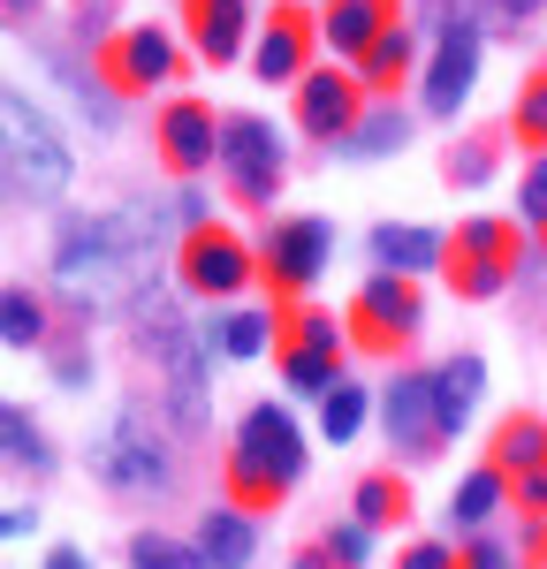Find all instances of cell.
I'll list each match as a JSON object with an SVG mask.
<instances>
[{
	"instance_id": "cell-1",
	"label": "cell",
	"mask_w": 547,
	"mask_h": 569,
	"mask_svg": "<svg viewBox=\"0 0 547 569\" xmlns=\"http://www.w3.org/2000/svg\"><path fill=\"white\" fill-rule=\"evenodd\" d=\"M122 319H130V357L152 372V402H160V418H168L182 440H198V433H206V418H213V402H206V388H213L206 327L182 319V305H176V289H168L160 266L122 297Z\"/></svg>"
},
{
	"instance_id": "cell-2",
	"label": "cell",
	"mask_w": 547,
	"mask_h": 569,
	"mask_svg": "<svg viewBox=\"0 0 547 569\" xmlns=\"http://www.w3.org/2000/svg\"><path fill=\"white\" fill-rule=\"evenodd\" d=\"M312 448H305V426L289 402H251L228 433V456H221V493L236 509H274L289 486L305 479Z\"/></svg>"
},
{
	"instance_id": "cell-3",
	"label": "cell",
	"mask_w": 547,
	"mask_h": 569,
	"mask_svg": "<svg viewBox=\"0 0 547 569\" xmlns=\"http://www.w3.org/2000/svg\"><path fill=\"white\" fill-rule=\"evenodd\" d=\"M84 456H91V479L107 486L115 501H160V493H176V440H168L160 402H137V395L115 402Z\"/></svg>"
},
{
	"instance_id": "cell-4",
	"label": "cell",
	"mask_w": 547,
	"mask_h": 569,
	"mask_svg": "<svg viewBox=\"0 0 547 569\" xmlns=\"http://www.w3.org/2000/svg\"><path fill=\"white\" fill-rule=\"evenodd\" d=\"M0 168H8L16 190H31L39 206L69 198V182H77V152H69L61 122L16 84H0Z\"/></svg>"
},
{
	"instance_id": "cell-5",
	"label": "cell",
	"mask_w": 547,
	"mask_h": 569,
	"mask_svg": "<svg viewBox=\"0 0 547 569\" xmlns=\"http://www.w3.org/2000/svg\"><path fill=\"white\" fill-rule=\"evenodd\" d=\"M342 335H350V350L365 357H404L418 335H426V289L410 281V273H365L358 297L342 305Z\"/></svg>"
},
{
	"instance_id": "cell-6",
	"label": "cell",
	"mask_w": 547,
	"mask_h": 569,
	"mask_svg": "<svg viewBox=\"0 0 547 569\" xmlns=\"http://www.w3.org/2000/svg\"><path fill=\"white\" fill-rule=\"evenodd\" d=\"M517 266H525V236H517V220L471 213V220H456V228H449L441 281H449L464 305H487V297H501V289L517 281Z\"/></svg>"
},
{
	"instance_id": "cell-7",
	"label": "cell",
	"mask_w": 547,
	"mask_h": 569,
	"mask_svg": "<svg viewBox=\"0 0 547 569\" xmlns=\"http://www.w3.org/2000/svg\"><path fill=\"white\" fill-rule=\"evenodd\" d=\"M213 168H221L236 206H259V213H267L274 198H281V182H289V144H281V130H274L267 114H221V152H213Z\"/></svg>"
},
{
	"instance_id": "cell-8",
	"label": "cell",
	"mask_w": 547,
	"mask_h": 569,
	"mask_svg": "<svg viewBox=\"0 0 547 569\" xmlns=\"http://www.w3.org/2000/svg\"><path fill=\"white\" fill-rule=\"evenodd\" d=\"M342 350H350V335L335 327V311L319 305H289L281 311V335H274V372H281V388L289 395H327L342 380Z\"/></svg>"
},
{
	"instance_id": "cell-9",
	"label": "cell",
	"mask_w": 547,
	"mask_h": 569,
	"mask_svg": "<svg viewBox=\"0 0 547 569\" xmlns=\"http://www.w3.org/2000/svg\"><path fill=\"white\" fill-rule=\"evenodd\" d=\"M327 266H335V228H327L319 213L267 220V236H259V281H267L274 311H289Z\"/></svg>"
},
{
	"instance_id": "cell-10",
	"label": "cell",
	"mask_w": 547,
	"mask_h": 569,
	"mask_svg": "<svg viewBox=\"0 0 547 569\" xmlns=\"http://www.w3.org/2000/svg\"><path fill=\"white\" fill-rule=\"evenodd\" d=\"M176 281L190 297H206V305H236V297L259 281V251H251L236 228L206 220V228H190L176 243Z\"/></svg>"
},
{
	"instance_id": "cell-11",
	"label": "cell",
	"mask_w": 547,
	"mask_h": 569,
	"mask_svg": "<svg viewBox=\"0 0 547 569\" xmlns=\"http://www.w3.org/2000/svg\"><path fill=\"white\" fill-rule=\"evenodd\" d=\"M479 61H487V31H479V16H449V23H434V53L418 61V107H426L434 122H449L456 107L479 91Z\"/></svg>"
},
{
	"instance_id": "cell-12",
	"label": "cell",
	"mask_w": 547,
	"mask_h": 569,
	"mask_svg": "<svg viewBox=\"0 0 547 569\" xmlns=\"http://www.w3.org/2000/svg\"><path fill=\"white\" fill-rule=\"evenodd\" d=\"M115 99H137V91H160V84H182V46L168 23H130V31H115V39L99 46V61H91Z\"/></svg>"
},
{
	"instance_id": "cell-13",
	"label": "cell",
	"mask_w": 547,
	"mask_h": 569,
	"mask_svg": "<svg viewBox=\"0 0 547 569\" xmlns=\"http://www.w3.org/2000/svg\"><path fill=\"white\" fill-rule=\"evenodd\" d=\"M380 433L396 448V463H434L449 433H441V410H434V372H396L388 388H380Z\"/></svg>"
},
{
	"instance_id": "cell-14",
	"label": "cell",
	"mask_w": 547,
	"mask_h": 569,
	"mask_svg": "<svg viewBox=\"0 0 547 569\" xmlns=\"http://www.w3.org/2000/svg\"><path fill=\"white\" fill-rule=\"evenodd\" d=\"M487 463L509 479V509L525 517H547V418L533 410H509L487 440Z\"/></svg>"
},
{
	"instance_id": "cell-15",
	"label": "cell",
	"mask_w": 547,
	"mask_h": 569,
	"mask_svg": "<svg viewBox=\"0 0 547 569\" xmlns=\"http://www.w3.org/2000/svg\"><path fill=\"white\" fill-rule=\"evenodd\" d=\"M312 53H319V16L305 0H274L267 16H259V39H251V69H259V84H305L312 77Z\"/></svg>"
},
{
	"instance_id": "cell-16",
	"label": "cell",
	"mask_w": 547,
	"mask_h": 569,
	"mask_svg": "<svg viewBox=\"0 0 547 569\" xmlns=\"http://www.w3.org/2000/svg\"><path fill=\"white\" fill-rule=\"evenodd\" d=\"M152 152H160L168 176L198 182L213 168V152H221V114H213L206 99H168V107L152 114Z\"/></svg>"
},
{
	"instance_id": "cell-17",
	"label": "cell",
	"mask_w": 547,
	"mask_h": 569,
	"mask_svg": "<svg viewBox=\"0 0 547 569\" xmlns=\"http://www.w3.org/2000/svg\"><path fill=\"white\" fill-rule=\"evenodd\" d=\"M358 114H365L358 69H312V77L297 84V130L312 137V144H327V152L358 130Z\"/></svg>"
},
{
	"instance_id": "cell-18",
	"label": "cell",
	"mask_w": 547,
	"mask_h": 569,
	"mask_svg": "<svg viewBox=\"0 0 547 569\" xmlns=\"http://www.w3.org/2000/svg\"><path fill=\"white\" fill-rule=\"evenodd\" d=\"M182 31H190L206 69H228L259 39V16H251V0H182Z\"/></svg>"
},
{
	"instance_id": "cell-19",
	"label": "cell",
	"mask_w": 547,
	"mask_h": 569,
	"mask_svg": "<svg viewBox=\"0 0 547 569\" xmlns=\"http://www.w3.org/2000/svg\"><path fill=\"white\" fill-rule=\"evenodd\" d=\"M388 23H404V0H327L319 8V46L335 61H358Z\"/></svg>"
},
{
	"instance_id": "cell-20",
	"label": "cell",
	"mask_w": 547,
	"mask_h": 569,
	"mask_svg": "<svg viewBox=\"0 0 547 569\" xmlns=\"http://www.w3.org/2000/svg\"><path fill=\"white\" fill-rule=\"evenodd\" d=\"M365 251H372V266H380V273H410V281H418L426 266L441 273L449 236H441V228H426V220H380V228L365 236Z\"/></svg>"
},
{
	"instance_id": "cell-21",
	"label": "cell",
	"mask_w": 547,
	"mask_h": 569,
	"mask_svg": "<svg viewBox=\"0 0 547 569\" xmlns=\"http://www.w3.org/2000/svg\"><path fill=\"white\" fill-rule=\"evenodd\" d=\"M190 547H198V562H206V569H251V562H259V525H251V509L221 501V509L198 517Z\"/></svg>"
},
{
	"instance_id": "cell-22",
	"label": "cell",
	"mask_w": 547,
	"mask_h": 569,
	"mask_svg": "<svg viewBox=\"0 0 547 569\" xmlns=\"http://www.w3.org/2000/svg\"><path fill=\"white\" fill-rule=\"evenodd\" d=\"M350 69H358L365 99H396V91H404L410 77H418V23H388V31L365 46Z\"/></svg>"
},
{
	"instance_id": "cell-23",
	"label": "cell",
	"mask_w": 547,
	"mask_h": 569,
	"mask_svg": "<svg viewBox=\"0 0 547 569\" xmlns=\"http://www.w3.org/2000/svg\"><path fill=\"white\" fill-rule=\"evenodd\" d=\"M274 335H281V311H259V305H228L206 319V350L228 357V365H251V357H267L274 350Z\"/></svg>"
},
{
	"instance_id": "cell-24",
	"label": "cell",
	"mask_w": 547,
	"mask_h": 569,
	"mask_svg": "<svg viewBox=\"0 0 547 569\" xmlns=\"http://www.w3.org/2000/svg\"><path fill=\"white\" fill-rule=\"evenodd\" d=\"M479 395H487V357L456 350V357H441V365H434V410H441V433H449V440L471 426Z\"/></svg>"
},
{
	"instance_id": "cell-25",
	"label": "cell",
	"mask_w": 547,
	"mask_h": 569,
	"mask_svg": "<svg viewBox=\"0 0 547 569\" xmlns=\"http://www.w3.org/2000/svg\"><path fill=\"white\" fill-rule=\"evenodd\" d=\"M0 463H16L23 479H53V471H61V456H53L46 426L23 410V402H8V395H0Z\"/></svg>"
},
{
	"instance_id": "cell-26",
	"label": "cell",
	"mask_w": 547,
	"mask_h": 569,
	"mask_svg": "<svg viewBox=\"0 0 547 569\" xmlns=\"http://www.w3.org/2000/svg\"><path fill=\"white\" fill-rule=\"evenodd\" d=\"M509 509V479H501L495 463H479V471H464L456 479V493H449V531L456 539H471V531H487Z\"/></svg>"
},
{
	"instance_id": "cell-27",
	"label": "cell",
	"mask_w": 547,
	"mask_h": 569,
	"mask_svg": "<svg viewBox=\"0 0 547 569\" xmlns=\"http://www.w3.org/2000/svg\"><path fill=\"white\" fill-rule=\"evenodd\" d=\"M404 144H410V114L396 107V99H365L358 130L342 137L335 152H342V160H396Z\"/></svg>"
},
{
	"instance_id": "cell-28",
	"label": "cell",
	"mask_w": 547,
	"mask_h": 569,
	"mask_svg": "<svg viewBox=\"0 0 547 569\" xmlns=\"http://www.w3.org/2000/svg\"><path fill=\"white\" fill-rule=\"evenodd\" d=\"M46 342H53V305L39 289L8 281L0 289V350H46Z\"/></svg>"
},
{
	"instance_id": "cell-29",
	"label": "cell",
	"mask_w": 547,
	"mask_h": 569,
	"mask_svg": "<svg viewBox=\"0 0 547 569\" xmlns=\"http://www.w3.org/2000/svg\"><path fill=\"white\" fill-rule=\"evenodd\" d=\"M350 517H358L365 531L410 525V486H404V471H365V479L350 486Z\"/></svg>"
},
{
	"instance_id": "cell-30",
	"label": "cell",
	"mask_w": 547,
	"mask_h": 569,
	"mask_svg": "<svg viewBox=\"0 0 547 569\" xmlns=\"http://www.w3.org/2000/svg\"><path fill=\"white\" fill-rule=\"evenodd\" d=\"M495 168H501V130H471L441 152V182L449 190H479V182H495Z\"/></svg>"
},
{
	"instance_id": "cell-31",
	"label": "cell",
	"mask_w": 547,
	"mask_h": 569,
	"mask_svg": "<svg viewBox=\"0 0 547 569\" xmlns=\"http://www.w3.org/2000/svg\"><path fill=\"white\" fill-rule=\"evenodd\" d=\"M365 418H372V395L358 380H335V388L319 395V440H335V448H350L365 433Z\"/></svg>"
},
{
	"instance_id": "cell-32",
	"label": "cell",
	"mask_w": 547,
	"mask_h": 569,
	"mask_svg": "<svg viewBox=\"0 0 547 569\" xmlns=\"http://www.w3.org/2000/svg\"><path fill=\"white\" fill-rule=\"evenodd\" d=\"M46 69H53V84L69 91V99L84 107V114H91V122H99V130L115 122V91H107V77H99V69H77L69 53H46Z\"/></svg>"
},
{
	"instance_id": "cell-33",
	"label": "cell",
	"mask_w": 547,
	"mask_h": 569,
	"mask_svg": "<svg viewBox=\"0 0 547 569\" xmlns=\"http://www.w3.org/2000/svg\"><path fill=\"white\" fill-rule=\"evenodd\" d=\"M509 137H517V144H533V160L547 152V69H533V77L517 84V107H509Z\"/></svg>"
},
{
	"instance_id": "cell-34",
	"label": "cell",
	"mask_w": 547,
	"mask_h": 569,
	"mask_svg": "<svg viewBox=\"0 0 547 569\" xmlns=\"http://www.w3.org/2000/svg\"><path fill=\"white\" fill-rule=\"evenodd\" d=\"M130 569H206L190 539H168V531H130Z\"/></svg>"
},
{
	"instance_id": "cell-35",
	"label": "cell",
	"mask_w": 547,
	"mask_h": 569,
	"mask_svg": "<svg viewBox=\"0 0 547 569\" xmlns=\"http://www.w3.org/2000/svg\"><path fill=\"white\" fill-rule=\"evenodd\" d=\"M372 539H380V531H365L358 517H335V525L319 531V555H327L335 569H365L372 562Z\"/></svg>"
},
{
	"instance_id": "cell-36",
	"label": "cell",
	"mask_w": 547,
	"mask_h": 569,
	"mask_svg": "<svg viewBox=\"0 0 547 569\" xmlns=\"http://www.w3.org/2000/svg\"><path fill=\"white\" fill-rule=\"evenodd\" d=\"M46 365H53V388H69V395H77V388H91V342L77 335V327L46 342Z\"/></svg>"
},
{
	"instance_id": "cell-37",
	"label": "cell",
	"mask_w": 547,
	"mask_h": 569,
	"mask_svg": "<svg viewBox=\"0 0 547 569\" xmlns=\"http://www.w3.org/2000/svg\"><path fill=\"white\" fill-rule=\"evenodd\" d=\"M517 228H525V236L547 251V152L525 168V176H517Z\"/></svg>"
},
{
	"instance_id": "cell-38",
	"label": "cell",
	"mask_w": 547,
	"mask_h": 569,
	"mask_svg": "<svg viewBox=\"0 0 547 569\" xmlns=\"http://www.w3.org/2000/svg\"><path fill=\"white\" fill-rule=\"evenodd\" d=\"M456 569H517V547L501 531H471V539H456Z\"/></svg>"
},
{
	"instance_id": "cell-39",
	"label": "cell",
	"mask_w": 547,
	"mask_h": 569,
	"mask_svg": "<svg viewBox=\"0 0 547 569\" xmlns=\"http://www.w3.org/2000/svg\"><path fill=\"white\" fill-rule=\"evenodd\" d=\"M396 569H456V539H410Z\"/></svg>"
},
{
	"instance_id": "cell-40",
	"label": "cell",
	"mask_w": 547,
	"mask_h": 569,
	"mask_svg": "<svg viewBox=\"0 0 547 569\" xmlns=\"http://www.w3.org/2000/svg\"><path fill=\"white\" fill-rule=\"evenodd\" d=\"M107 8H115V0H77V39H91V46L115 39V31H107Z\"/></svg>"
},
{
	"instance_id": "cell-41",
	"label": "cell",
	"mask_w": 547,
	"mask_h": 569,
	"mask_svg": "<svg viewBox=\"0 0 547 569\" xmlns=\"http://www.w3.org/2000/svg\"><path fill=\"white\" fill-rule=\"evenodd\" d=\"M540 8H547V0H487V16H495L501 31H525V23H533Z\"/></svg>"
},
{
	"instance_id": "cell-42",
	"label": "cell",
	"mask_w": 547,
	"mask_h": 569,
	"mask_svg": "<svg viewBox=\"0 0 547 569\" xmlns=\"http://www.w3.org/2000/svg\"><path fill=\"white\" fill-rule=\"evenodd\" d=\"M39 8H46V0H0V23H16V31H31V23H39Z\"/></svg>"
},
{
	"instance_id": "cell-43",
	"label": "cell",
	"mask_w": 547,
	"mask_h": 569,
	"mask_svg": "<svg viewBox=\"0 0 547 569\" xmlns=\"http://www.w3.org/2000/svg\"><path fill=\"white\" fill-rule=\"evenodd\" d=\"M39 569H91V555H84V547H46Z\"/></svg>"
},
{
	"instance_id": "cell-44",
	"label": "cell",
	"mask_w": 547,
	"mask_h": 569,
	"mask_svg": "<svg viewBox=\"0 0 547 569\" xmlns=\"http://www.w3.org/2000/svg\"><path fill=\"white\" fill-rule=\"evenodd\" d=\"M31 525H39V509H0V539H23Z\"/></svg>"
},
{
	"instance_id": "cell-45",
	"label": "cell",
	"mask_w": 547,
	"mask_h": 569,
	"mask_svg": "<svg viewBox=\"0 0 547 569\" xmlns=\"http://www.w3.org/2000/svg\"><path fill=\"white\" fill-rule=\"evenodd\" d=\"M525 555L547 569V517H533V525H525Z\"/></svg>"
},
{
	"instance_id": "cell-46",
	"label": "cell",
	"mask_w": 547,
	"mask_h": 569,
	"mask_svg": "<svg viewBox=\"0 0 547 569\" xmlns=\"http://www.w3.org/2000/svg\"><path fill=\"white\" fill-rule=\"evenodd\" d=\"M289 569H335V562H327L319 547H305V555H289Z\"/></svg>"
},
{
	"instance_id": "cell-47",
	"label": "cell",
	"mask_w": 547,
	"mask_h": 569,
	"mask_svg": "<svg viewBox=\"0 0 547 569\" xmlns=\"http://www.w3.org/2000/svg\"><path fill=\"white\" fill-rule=\"evenodd\" d=\"M0 198H8V182H0Z\"/></svg>"
},
{
	"instance_id": "cell-48",
	"label": "cell",
	"mask_w": 547,
	"mask_h": 569,
	"mask_svg": "<svg viewBox=\"0 0 547 569\" xmlns=\"http://www.w3.org/2000/svg\"><path fill=\"white\" fill-rule=\"evenodd\" d=\"M319 8H327V0H319Z\"/></svg>"
},
{
	"instance_id": "cell-49",
	"label": "cell",
	"mask_w": 547,
	"mask_h": 569,
	"mask_svg": "<svg viewBox=\"0 0 547 569\" xmlns=\"http://www.w3.org/2000/svg\"><path fill=\"white\" fill-rule=\"evenodd\" d=\"M533 569H540V562H533Z\"/></svg>"
}]
</instances>
